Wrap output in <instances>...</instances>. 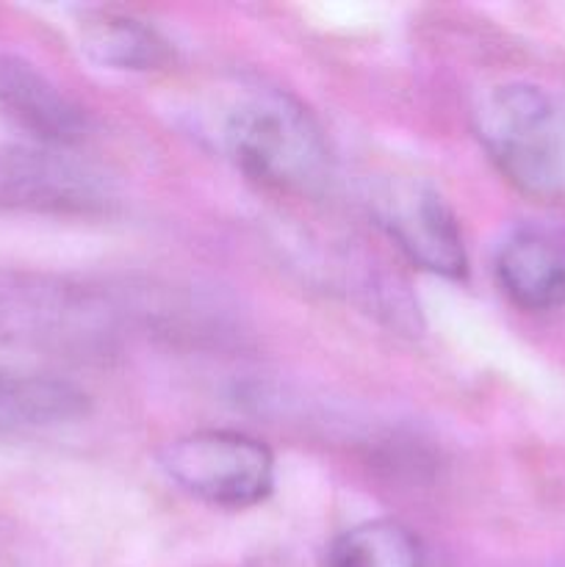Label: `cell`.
Segmentation results:
<instances>
[{
    "label": "cell",
    "mask_w": 565,
    "mask_h": 567,
    "mask_svg": "<svg viewBox=\"0 0 565 567\" xmlns=\"http://www.w3.org/2000/svg\"><path fill=\"white\" fill-rule=\"evenodd\" d=\"M86 413V393L75 385L37 374L0 371V432L44 430Z\"/></svg>",
    "instance_id": "obj_10"
},
{
    "label": "cell",
    "mask_w": 565,
    "mask_h": 567,
    "mask_svg": "<svg viewBox=\"0 0 565 567\" xmlns=\"http://www.w3.org/2000/svg\"><path fill=\"white\" fill-rule=\"evenodd\" d=\"M0 111L44 147H70L89 131L81 105L14 53H0Z\"/></svg>",
    "instance_id": "obj_7"
},
{
    "label": "cell",
    "mask_w": 565,
    "mask_h": 567,
    "mask_svg": "<svg viewBox=\"0 0 565 567\" xmlns=\"http://www.w3.org/2000/svg\"><path fill=\"white\" fill-rule=\"evenodd\" d=\"M116 308L89 282L48 271L0 269V343L94 352L116 336Z\"/></svg>",
    "instance_id": "obj_1"
},
{
    "label": "cell",
    "mask_w": 565,
    "mask_h": 567,
    "mask_svg": "<svg viewBox=\"0 0 565 567\" xmlns=\"http://www.w3.org/2000/svg\"><path fill=\"white\" fill-rule=\"evenodd\" d=\"M327 567H424V551L408 526L366 520L332 540Z\"/></svg>",
    "instance_id": "obj_11"
},
{
    "label": "cell",
    "mask_w": 565,
    "mask_h": 567,
    "mask_svg": "<svg viewBox=\"0 0 565 567\" xmlns=\"http://www.w3.org/2000/svg\"><path fill=\"white\" fill-rule=\"evenodd\" d=\"M474 127L499 169L532 194L565 192V111L532 83H504L482 94Z\"/></svg>",
    "instance_id": "obj_2"
},
{
    "label": "cell",
    "mask_w": 565,
    "mask_h": 567,
    "mask_svg": "<svg viewBox=\"0 0 565 567\" xmlns=\"http://www.w3.org/2000/svg\"><path fill=\"white\" fill-rule=\"evenodd\" d=\"M496 280L521 310H554L565 302V230L521 225L499 244Z\"/></svg>",
    "instance_id": "obj_8"
},
{
    "label": "cell",
    "mask_w": 565,
    "mask_h": 567,
    "mask_svg": "<svg viewBox=\"0 0 565 567\" xmlns=\"http://www.w3.org/2000/svg\"><path fill=\"white\" fill-rule=\"evenodd\" d=\"M103 199L97 177L53 150L0 147V208L89 214Z\"/></svg>",
    "instance_id": "obj_6"
},
{
    "label": "cell",
    "mask_w": 565,
    "mask_h": 567,
    "mask_svg": "<svg viewBox=\"0 0 565 567\" xmlns=\"http://www.w3.org/2000/svg\"><path fill=\"white\" fill-rule=\"evenodd\" d=\"M374 214L391 241L419 269L463 277L469 269L460 221L441 192L424 181H391L377 192Z\"/></svg>",
    "instance_id": "obj_5"
},
{
    "label": "cell",
    "mask_w": 565,
    "mask_h": 567,
    "mask_svg": "<svg viewBox=\"0 0 565 567\" xmlns=\"http://www.w3.org/2000/svg\"><path fill=\"white\" fill-rule=\"evenodd\" d=\"M81 48L109 70L147 72L170 64L172 48L153 25L136 17L94 11L81 22Z\"/></svg>",
    "instance_id": "obj_9"
},
{
    "label": "cell",
    "mask_w": 565,
    "mask_h": 567,
    "mask_svg": "<svg viewBox=\"0 0 565 567\" xmlns=\"http://www.w3.org/2000/svg\"><path fill=\"white\" fill-rule=\"evenodd\" d=\"M225 142L233 161L255 181L275 188H310L327 169L319 122L291 94L258 92L227 116Z\"/></svg>",
    "instance_id": "obj_3"
},
{
    "label": "cell",
    "mask_w": 565,
    "mask_h": 567,
    "mask_svg": "<svg viewBox=\"0 0 565 567\" xmlns=\"http://www.w3.org/2000/svg\"><path fill=\"white\" fill-rule=\"evenodd\" d=\"M161 468L181 491L210 507L247 509L275 487V457L253 435L199 430L175 437L161 452Z\"/></svg>",
    "instance_id": "obj_4"
}]
</instances>
